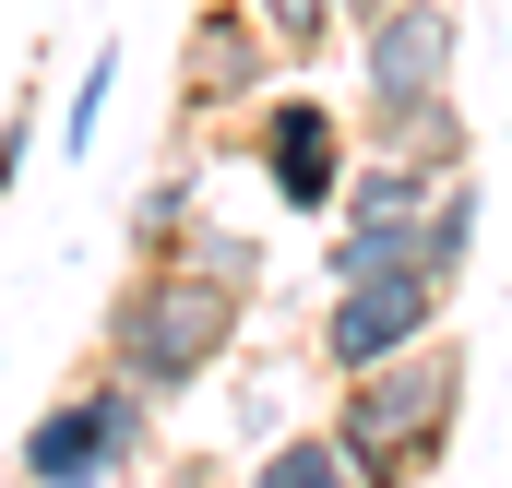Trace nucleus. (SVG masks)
Segmentation results:
<instances>
[{"mask_svg":"<svg viewBox=\"0 0 512 488\" xmlns=\"http://www.w3.org/2000/svg\"><path fill=\"white\" fill-rule=\"evenodd\" d=\"M334 12H346V24H370V12H393V0H334Z\"/></svg>","mask_w":512,"mask_h":488,"instance_id":"obj_16","label":"nucleus"},{"mask_svg":"<svg viewBox=\"0 0 512 488\" xmlns=\"http://www.w3.org/2000/svg\"><path fill=\"white\" fill-rule=\"evenodd\" d=\"M477 215H489V191H477V167H453V179L429 191V215H417V274H429V286H465V262H477Z\"/></svg>","mask_w":512,"mask_h":488,"instance_id":"obj_9","label":"nucleus"},{"mask_svg":"<svg viewBox=\"0 0 512 488\" xmlns=\"http://www.w3.org/2000/svg\"><path fill=\"white\" fill-rule=\"evenodd\" d=\"M239 488H358V465H346L334 429H286V441H262V465Z\"/></svg>","mask_w":512,"mask_h":488,"instance_id":"obj_11","label":"nucleus"},{"mask_svg":"<svg viewBox=\"0 0 512 488\" xmlns=\"http://www.w3.org/2000/svg\"><path fill=\"white\" fill-rule=\"evenodd\" d=\"M239 334H251V298H227L191 262H131L108 322H96V358L120 369V381H143L155 405H191L215 369L239 358Z\"/></svg>","mask_w":512,"mask_h":488,"instance_id":"obj_1","label":"nucleus"},{"mask_svg":"<svg viewBox=\"0 0 512 488\" xmlns=\"http://www.w3.org/2000/svg\"><path fill=\"white\" fill-rule=\"evenodd\" d=\"M358 143H370V155H405V167H429V179L477 167V120L453 108V84H441V96H393V108H358Z\"/></svg>","mask_w":512,"mask_h":488,"instance_id":"obj_8","label":"nucleus"},{"mask_svg":"<svg viewBox=\"0 0 512 488\" xmlns=\"http://www.w3.org/2000/svg\"><path fill=\"white\" fill-rule=\"evenodd\" d=\"M322 429L346 441L358 488H417L441 453H453V429H465V346H453V322H441L429 346L382 358V369H346Z\"/></svg>","mask_w":512,"mask_h":488,"instance_id":"obj_2","label":"nucleus"},{"mask_svg":"<svg viewBox=\"0 0 512 488\" xmlns=\"http://www.w3.org/2000/svg\"><path fill=\"white\" fill-rule=\"evenodd\" d=\"M262 24H274V48H286V60H310V48H334V36H346V12H334V0H251Z\"/></svg>","mask_w":512,"mask_h":488,"instance_id":"obj_14","label":"nucleus"},{"mask_svg":"<svg viewBox=\"0 0 512 488\" xmlns=\"http://www.w3.org/2000/svg\"><path fill=\"white\" fill-rule=\"evenodd\" d=\"M358 48V108H393V96H441L465 72V12L453 0H393L370 24H346Z\"/></svg>","mask_w":512,"mask_h":488,"instance_id":"obj_7","label":"nucleus"},{"mask_svg":"<svg viewBox=\"0 0 512 488\" xmlns=\"http://www.w3.org/2000/svg\"><path fill=\"white\" fill-rule=\"evenodd\" d=\"M251 167L274 191V215H334L346 203V167H358V120L334 96H262L251 108Z\"/></svg>","mask_w":512,"mask_h":488,"instance_id":"obj_5","label":"nucleus"},{"mask_svg":"<svg viewBox=\"0 0 512 488\" xmlns=\"http://www.w3.org/2000/svg\"><path fill=\"white\" fill-rule=\"evenodd\" d=\"M108 96H120V48L96 36V60H84V84H72V120H60V155H96V131H108Z\"/></svg>","mask_w":512,"mask_h":488,"instance_id":"obj_13","label":"nucleus"},{"mask_svg":"<svg viewBox=\"0 0 512 488\" xmlns=\"http://www.w3.org/2000/svg\"><path fill=\"white\" fill-rule=\"evenodd\" d=\"M191 227H203V179H143V203H131V262H179L191 250Z\"/></svg>","mask_w":512,"mask_h":488,"instance_id":"obj_10","label":"nucleus"},{"mask_svg":"<svg viewBox=\"0 0 512 488\" xmlns=\"http://www.w3.org/2000/svg\"><path fill=\"white\" fill-rule=\"evenodd\" d=\"M179 262H191V274H215L227 298H262V239H251V227H215V215H203Z\"/></svg>","mask_w":512,"mask_h":488,"instance_id":"obj_12","label":"nucleus"},{"mask_svg":"<svg viewBox=\"0 0 512 488\" xmlns=\"http://www.w3.org/2000/svg\"><path fill=\"white\" fill-rule=\"evenodd\" d=\"M453 322V286H429L417 262H382V274H346V286H322V310H310V358L334 369H382L405 346H429Z\"/></svg>","mask_w":512,"mask_h":488,"instance_id":"obj_4","label":"nucleus"},{"mask_svg":"<svg viewBox=\"0 0 512 488\" xmlns=\"http://www.w3.org/2000/svg\"><path fill=\"white\" fill-rule=\"evenodd\" d=\"M24 120H36V108H12V120H0V191L24 179Z\"/></svg>","mask_w":512,"mask_h":488,"instance_id":"obj_15","label":"nucleus"},{"mask_svg":"<svg viewBox=\"0 0 512 488\" xmlns=\"http://www.w3.org/2000/svg\"><path fill=\"white\" fill-rule=\"evenodd\" d=\"M155 417H167V405L96 358L84 381H60V393L24 417L12 477H24V488H143V477H155Z\"/></svg>","mask_w":512,"mask_h":488,"instance_id":"obj_3","label":"nucleus"},{"mask_svg":"<svg viewBox=\"0 0 512 488\" xmlns=\"http://www.w3.org/2000/svg\"><path fill=\"white\" fill-rule=\"evenodd\" d=\"M274 72H286V48L251 0H203L191 36H179V120H239V108L274 96Z\"/></svg>","mask_w":512,"mask_h":488,"instance_id":"obj_6","label":"nucleus"}]
</instances>
